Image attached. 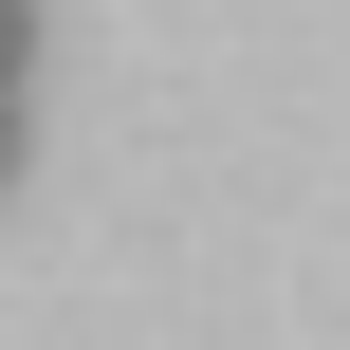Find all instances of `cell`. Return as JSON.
<instances>
[{"instance_id":"cell-1","label":"cell","mask_w":350,"mask_h":350,"mask_svg":"<svg viewBox=\"0 0 350 350\" xmlns=\"http://www.w3.org/2000/svg\"><path fill=\"white\" fill-rule=\"evenodd\" d=\"M18 55H37V0H0V92H18Z\"/></svg>"},{"instance_id":"cell-2","label":"cell","mask_w":350,"mask_h":350,"mask_svg":"<svg viewBox=\"0 0 350 350\" xmlns=\"http://www.w3.org/2000/svg\"><path fill=\"white\" fill-rule=\"evenodd\" d=\"M0 166H18V92H0Z\"/></svg>"}]
</instances>
